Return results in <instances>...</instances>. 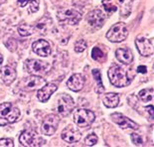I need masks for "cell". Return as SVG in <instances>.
Returning a JSON list of instances; mask_svg holds the SVG:
<instances>
[{"instance_id":"6da1fadb","label":"cell","mask_w":154,"mask_h":147,"mask_svg":"<svg viewBox=\"0 0 154 147\" xmlns=\"http://www.w3.org/2000/svg\"><path fill=\"white\" fill-rule=\"evenodd\" d=\"M20 117V110L10 103L0 104V126H5L17 121Z\"/></svg>"},{"instance_id":"7a4b0ae2","label":"cell","mask_w":154,"mask_h":147,"mask_svg":"<svg viewBox=\"0 0 154 147\" xmlns=\"http://www.w3.org/2000/svg\"><path fill=\"white\" fill-rule=\"evenodd\" d=\"M109 79L110 83L116 87H126L131 83V79L128 77L126 71L123 70L120 66H112L109 70Z\"/></svg>"},{"instance_id":"3957f363","label":"cell","mask_w":154,"mask_h":147,"mask_svg":"<svg viewBox=\"0 0 154 147\" xmlns=\"http://www.w3.org/2000/svg\"><path fill=\"white\" fill-rule=\"evenodd\" d=\"M106 38L112 43H120L124 41L128 36V30L123 22H119L112 25L106 33Z\"/></svg>"},{"instance_id":"277c9868","label":"cell","mask_w":154,"mask_h":147,"mask_svg":"<svg viewBox=\"0 0 154 147\" xmlns=\"http://www.w3.org/2000/svg\"><path fill=\"white\" fill-rule=\"evenodd\" d=\"M19 142L21 143V145L26 147H37L46 144L45 140L33 130L22 131L20 136H19Z\"/></svg>"},{"instance_id":"5b68a950","label":"cell","mask_w":154,"mask_h":147,"mask_svg":"<svg viewBox=\"0 0 154 147\" xmlns=\"http://www.w3.org/2000/svg\"><path fill=\"white\" fill-rule=\"evenodd\" d=\"M74 119L79 127H81V128H88L96 119V114L90 109H80L75 112Z\"/></svg>"},{"instance_id":"8992f818","label":"cell","mask_w":154,"mask_h":147,"mask_svg":"<svg viewBox=\"0 0 154 147\" xmlns=\"http://www.w3.org/2000/svg\"><path fill=\"white\" fill-rule=\"evenodd\" d=\"M25 71L31 75L35 76H41V75L48 73L50 71L51 66L49 63H46L41 60H36V59H31V60L25 61L24 64Z\"/></svg>"},{"instance_id":"52a82bcc","label":"cell","mask_w":154,"mask_h":147,"mask_svg":"<svg viewBox=\"0 0 154 147\" xmlns=\"http://www.w3.org/2000/svg\"><path fill=\"white\" fill-rule=\"evenodd\" d=\"M57 18L61 23L76 25L82 19V14L73 8H61L57 13Z\"/></svg>"},{"instance_id":"ba28073f","label":"cell","mask_w":154,"mask_h":147,"mask_svg":"<svg viewBox=\"0 0 154 147\" xmlns=\"http://www.w3.org/2000/svg\"><path fill=\"white\" fill-rule=\"evenodd\" d=\"M46 84V80L41 76H35L31 75L29 77L23 78L19 81V87L20 89L25 91H33L36 90H39Z\"/></svg>"},{"instance_id":"9c48e42d","label":"cell","mask_w":154,"mask_h":147,"mask_svg":"<svg viewBox=\"0 0 154 147\" xmlns=\"http://www.w3.org/2000/svg\"><path fill=\"white\" fill-rule=\"evenodd\" d=\"M75 107V102L72 96L68 94H62L56 103V112L62 116L69 115Z\"/></svg>"},{"instance_id":"30bf717a","label":"cell","mask_w":154,"mask_h":147,"mask_svg":"<svg viewBox=\"0 0 154 147\" xmlns=\"http://www.w3.org/2000/svg\"><path fill=\"white\" fill-rule=\"evenodd\" d=\"M59 123H60V117L56 114H48L44 117L42 121L41 129L45 135H53L58 129Z\"/></svg>"},{"instance_id":"8fae6325","label":"cell","mask_w":154,"mask_h":147,"mask_svg":"<svg viewBox=\"0 0 154 147\" xmlns=\"http://www.w3.org/2000/svg\"><path fill=\"white\" fill-rule=\"evenodd\" d=\"M111 119L114 123H116L120 128L122 129H132V130H137L139 129V125L136 122L132 121L131 119H129L128 117L124 116L123 114H121L119 112L112 113L110 115Z\"/></svg>"},{"instance_id":"7c38bea8","label":"cell","mask_w":154,"mask_h":147,"mask_svg":"<svg viewBox=\"0 0 154 147\" xmlns=\"http://www.w3.org/2000/svg\"><path fill=\"white\" fill-rule=\"evenodd\" d=\"M135 45L141 56L148 57L153 54V39L137 37L135 40Z\"/></svg>"},{"instance_id":"4fadbf2b","label":"cell","mask_w":154,"mask_h":147,"mask_svg":"<svg viewBox=\"0 0 154 147\" xmlns=\"http://www.w3.org/2000/svg\"><path fill=\"white\" fill-rule=\"evenodd\" d=\"M61 136L63 140H65L68 143H76L78 141H80L82 134L76 127H74L73 125H68L62 131Z\"/></svg>"},{"instance_id":"5bb4252c","label":"cell","mask_w":154,"mask_h":147,"mask_svg":"<svg viewBox=\"0 0 154 147\" xmlns=\"http://www.w3.org/2000/svg\"><path fill=\"white\" fill-rule=\"evenodd\" d=\"M87 20H88V25H90L91 28L100 29L103 27L104 20H106V17H104L103 12L97 9V10H94L88 13Z\"/></svg>"},{"instance_id":"9a60e30c","label":"cell","mask_w":154,"mask_h":147,"mask_svg":"<svg viewBox=\"0 0 154 147\" xmlns=\"http://www.w3.org/2000/svg\"><path fill=\"white\" fill-rule=\"evenodd\" d=\"M58 90L57 84L53 83L45 84L41 89H39L37 91V97L41 103H46L50 100L51 96L53 94L56 90Z\"/></svg>"},{"instance_id":"2e32d148","label":"cell","mask_w":154,"mask_h":147,"mask_svg":"<svg viewBox=\"0 0 154 147\" xmlns=\"http://www.w3.org/2000/svg\"><path fill=\"white\" fill-rule=\"evenodd\" d=\"M32 50H33L34 53L41 57H48L52 53L51 45L49 44L48 41L43 40V39L35 41L32 45Z\"/></svg>"},{"instance_id":"e0dca14e","label":"cell","mask_w":154,"mask_h":147,"mask_svg":"<svg viewBox=\"0 0 154 147\" xmlns=\"http://www.w3.org/2000/svg\"><path fill=\"white\" fill-rule=\"evenodd\" d=\"M16 77H17L16 71L11 67L6 66L0 70V83L5 86H10L16 80Z\"/></svg>"},{"instance_id":"ac0fdd59","label":"cell","mask_w":154,"mask_h":147,"mask_svg":"<svg viewBox=\"0 0 154 147\" xmlns=\"http://www.w3.org/2000/svg\"><path fill=\"white\" fill-rule=\"evenodd\" d=\"M34 29L35 32L37 31L40 35H47L53 29V20L51 18L47 17V16H45V17L41 18L36 23Z\"/></svg>"},{"instance_id":"d6986e66","label":"cell","mask_w":154,"mask_h":147,"mask_svg":"<svg viewBox=\"0 0 154 147\" xmlns=\"http://www.w3.org/2000/svg\"><path fill=\"white\" fill-rule=\"evenodd\" d=\"M85 78L83 75L81 74H74L70 79L67 81V86L71 90L73 91H80L83 90V87L85 86Z\"/></svg>"},{"instance_id":"ffe728a7","label":"cell","mask_w":154,"mask_h":147,"mask_svg":"<svg viewBox=\"0 0 154 147\" xmlns=\"http://www.w3.org/2000/svg\"><path fill=\"white\" fill-rule=\"evenodd\" d=\"M116 59L124 65H130L133 61L132 52L127 48H119L116 52Z\"/></svg>"},{"instance_id":"44dd1931","label":"cell","mask_w":154,"mask_h":147,"mask_svg":"<svg viewBox=\"0 0 154 147\" xmlns=\"http://www.w3.org/2000/svg\"><path fill=\"white\" fill-rule=\"evenodd\" d=\"M103 103L109 109H114L119 103V96L116 93H106L103 97Z\"/></svg>"},{"instance_id":"7402d4cb","label":"cell","mask_w":154,"mask_h":147,"mask_svg":"<svg viewBox=\"0 0 154 147\" xmlns=\"http://www.w3.org/2000/svg\"><path fill=\"white\" fill-rule=\"evenodd\" d=\"M153 96H154V90L152 87H150V89H144L142 90H140L138 93L139 100L143 103L152 102Z\"/></svg>"},{"instance_id":"603a6c76","label":"cell","mask_w":154,"mask_h":147,"mask_svg":"<svg viewBox=\"0 0 154 147\" xmlns=\"http://www.w3.org/2000/svg\"><path fill=\"white\" fill-rule=\"evenodd\" d=\"M18 5L21 7H25L28 4H30V12L34 13L38 11L39 9V1L38 0H18L17 1Z\"/></svg>"},{"instance_id":"cb8c5ba5","label":"cell","mask_w":154,"mask_h":147,"mask_svg":"<svg viewBox=\"0 0 154 147\" xmlns=\"http://www.w3.org/2000/svg\"><path fill=\"white\" fill-rule=\"evenodd\" d=\"M93 76L94 78V80L97 81V87H96V91L97 93H101L104 91V87H103V81H101V75H100V72L97 70V69H94L93 70Z\"/></svg>"},{"instance_id":"d4e9b609","label":"cell","mask_w":154,"mask_h":147,"mask_svg":"<svg viewBox=\"0 0 154 147\" xmlns=\"http://www.w3.org/2000/svg\"><path fill=\"white\" fill-rule=\"evenodd\" d=\"M18 33L22 37H27V36H30L33 33H35V29L34 26L29 25V24H22L21 26L18 27Z\"/></svg>"},{"instance_id":"484cf974","label":"cell","mask_w":154,"mask_h":147,"mask_svg":"<svg viewBox=\"0 0 154 147\" xmlns=\"http://www.w3.org/2000/svg\"><path fill=\"white\" fill-rule=\"evenodd\" d=\"M91 57L96 61H103V59L104 58V54L100 48L94 47L91 51Z\"/></svg>"},{"instance_id":"4316f807","label":"cell","mask_w":154,"mask_h":147,"mask_svg":"<svg viewBox=\"0 0 154 147\" xmlns=\"http://www.w3.org/2000/svg\"><path fill=\"white\" fill-rule=\"evenodd\" d=\"M97 136L94 134V133H91V134H88L86 138H85V144L87 146H94L97 144Z\"/></svg>"},{"instance_id":"83f0119b","label":"cell","mask_w":154,"mask_h":147,"mask_svg":"<svg viewBox=\"0 0 154 147\" xmlns=\"http://www.w3.org/2000/svg\"><path fill=\"white\" fill-rule=\"evenodd\" d=\"M88 48V44L85 40H79L75 43V51L78 53H82Z\"/></svg>"},{"instance_id":"f1b7e54d","label":"cell","mask_w":154,"mask_h":147,"mask_svg":"<svg viewBox=\"0 0 154 147\" xmlns=\"http://www.w3.org/2000/svg\"><path fill=\"white\" fill-rule=\"evenodd\" d=\"M5 45L11 52L16 51V48H17V43H16V40H15V39H13V38L9 39V40L5 43Z\"/></svg>"},{"instance_id":"f546056e","label":"cell","mask_w":154,"mask_h":147,"mask_svg":"<svg viewBox=\"0 0 154 147\" xmlns=\"http://www.w3.org/2000/svg\"><path fill=\"white\" fill-rule=\"evenodd\" d=\"M14 147V142L10 138L0 139V147Z\"/></svg>"},{"instance_id":"4dcf8cb0","label":"cell","mask_w":154,"mask_h":147,"mask_svg":"<svg viewBox=\"0 0 154 147\" xmlns=\"http://www.w3.org/2000/svg\"><path fill=\"white\" fill-rule=\"evenodd\" d=\"M131 140H132V143H134V145H136V146L142 145V143H143L141 136L136 134V133H132L131 134Z\"/></svg>"},{"instance_id":"1f68e13d","label":"cell","mask_w":154,"mask_h":147,"mask_svg":"<svg viewBox=\"0 0 154 147\" xmlns=\"http://www.w3.org/2000/svg\"><path fill=\"white\" fill-rule=\"evenodd\" d=\"M104 6V8H106V11H109V12H113V11H116V6H114V5H106V4H103Z\"/></svg>"},{"instance_id":"d6a6232c","label":"cell","mask_w":154,"mask_h":147,"mask_svg":"<svg viewBox=\"0 0 154 147\" xmlns=\"http://www.w3.org/2000/svg\"><path fill=\"white\" fill-rule=\"evenodd\" d=\"M146 110L148 112V113L150 114V119H153V106L152 104H150V106H146Z\"/></svg>"},{"instance_id":"836d02e7","label":"cell","mask_w":154,"mask_h":147,"mask_svg":"<svg viewBox=\"0 0 154 147\" xmlns=\"http://www.w3.org/2000/svg\"><path fill=\"white\" fill-rule=\"evenodd\" d=\"M137 72H138V73H141V74H146L147 68L145 66H139L137 68Z\"/></svg>"},{"instance_id":"e575fe53","label":"cell","mask_w":154,"mask_h":147,"mask_svg":"<svg viewBox=\"0 0 154 147\" xmlns=\"http://www.w3.org/2000/svg\"><path fill=\"white\" fill-rule=\"evenodd\" d=\"M2 62H3V56L0 54V67H1V65H2Z\"/></svg>"}]
</instances>
